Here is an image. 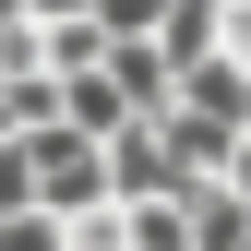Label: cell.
I'll use <instances>...</instances> for the list:
<instances>
[{"instance_id": "obj_1", "label": "cell", "mask_w": 251, "mask_h": 251, "mask_svg": "<svg viewBox=\"0 0 251 251\" xmlns=\"http://www.w3.org/2000/svg\"><path fill=\"white\" fill-rule=\"evenodd\" d=\"M24 144V179H36V215H72V203H108V144L72 132V120H36Z\"/></svg>"}, {"instance_id": "obj_2", "label": "cell", "mask_w": 251, "mask_h": 251, "mask_svg": "<svg viewBox=\"0 0 251 251\" xmlns=\"http://www.w3.org/2000/svg\"><path fill=\"white\" fill-rule=\"evenodd\" d=\"M96 72L120 84V96H132V120H155V108H168V84H179L155 36H108V48H96Z\"/></svg>"}, {"instance_id": "obj_3", "label": "cell", "mask_w": 251, "mask_h": 251, "mask_svg": "<svg viewBox=\"0 0 251 251\" xmlns=\"http://www.w3.org/2000/svg\"><path fill=\"white\" fill-rule=\"evenodd\" d=\"M227 132H239V120H203V108H155V144H168L179 155V179H215V168H227Z\"/></svg>"}, {"instance_id": "obj_4", "label": "cell", "mask_w": 251, "mask_h": 251, "mask_svg": "<svg viewBox=\"0 0 251 251\" xmlns=\"http://www.w3.org/2000/svg\"><path fill=\"white\" fill-rule=\"evenodd\" d=\"M48 84H60V120H72V132H96V144L120 132V120H132V96H120L96 60H84V72H48Z\"/></svg>"}, {"instance_id": "obj_5", "label": "cell", "mask_w": 251, "mask_h": 251, "mask_svg": "<svg viewBox=\"0 0 251 251\" xmlns=\"http://www.w3.org/2000/svg\"><path fill=\"white\" fill-rule=\"evenodd\" d=\"M0 251H60V215H36V203L0 215Z\"/></svg>"}, {"instance_id": "obj_6", "label": "cell", "mask_w": 251, "mask_h": 251, "mask_svg": "<svg viewBox=\"0 0 251 251\" xmlns=\"http://www.w3.org/2000/svg\"><path fill=\"white\" fill-rule=\"evenodd\" d=\"M215 179H227V192L251 203V120H239V132H227V168H215Z\"/></svg>"}]
</instances>
